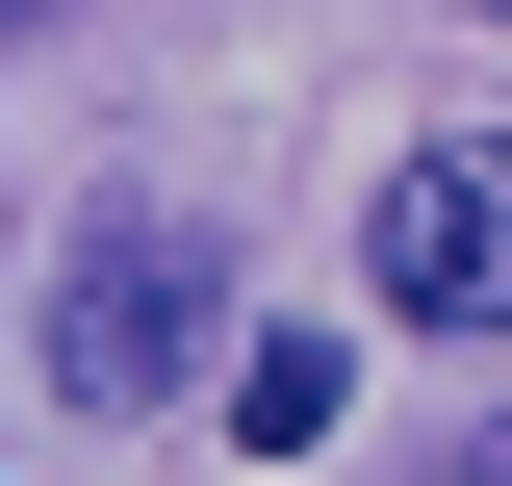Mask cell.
<instances>
[{
  "instance_id": "1",
  "label": "cell",
  "mask_w": 512,
  "mask_h": 486,
  "mask_svg": "<svg viewBox=\"0 0 512 486\" xmlns=\"http://www.w3.org/2000/svg\"><path fill=\"white\" fill-rule=\"evenodd\" d=\"M205 359H231V231L103 205V231L52 256V410H180Z\"/></svg>"
},
{
  "instance_id": "2",
  "label": "cell",
  "mask_w": 512,
  "mask_h": 486,
  "mask_svg": "<svg viewBox=\"0 0 512 486\" xmlns=\"http://www.w3.org/2000/svg\"><path fill=\"white\" fill-rule=\"evenodd\" d=\"M359 256H384V307H410V333H512V103H487V128H410Z\"/></svg>"
},
{
  "instance_id": "3",
  "label": "cell",
  "mask_w": 512,
  "mask_h": 486,
  "mask_svg": "<svg viewBox=\"0 0 512 486\" xmlns=\"http://www.w3.org/2000/svg\"><path fill=\"white\" fill-rule=\"evenodd\" d=\"M231 435H256V461H308V435H333V333H256V359H231Z\"/></svg>"
},
{
  "instance_id": "4",
  "label": "cell",
  "mask_w": 512,
  "mask_h": 486,
  "mask_svg": "<svg viewBox=\"0 0 512 486\" xmlns=\"http://www.w3.org/2000/svg\"><path fill=\"white\" fill-rule=\"evenodd\" d=\"M410 486H512V410H461V435H436V461H410Z\"/></svg>"
},
{
  "instance_id": "5",
  "label": "cell",
  "mask_w": 512,
  "mask_h": 486,
  "mask_svg": "<svg viewBox=\"0 0 512 486\" xmlns=\"http://www.w3.org/2000/svg\"><path fill=\"white\" fill-rule=\"evenodd\" d=\"M26 26H77V0H26Z\"/></svg>"
},
{
  "instance_id": "6",
  "label": "cell",
  "mask_w": 512,
  "mask_h": 486,
  "mask_svg": "<svg viewBox=\"0 0 512 486\" xmlns=\"http://www.w3.org/2000/svg\"><path fill=\"white\" fill-rule=\"evenodd\" d=\"M487 52H512V0H487Z\"/></svg>"
}]
</instances>
